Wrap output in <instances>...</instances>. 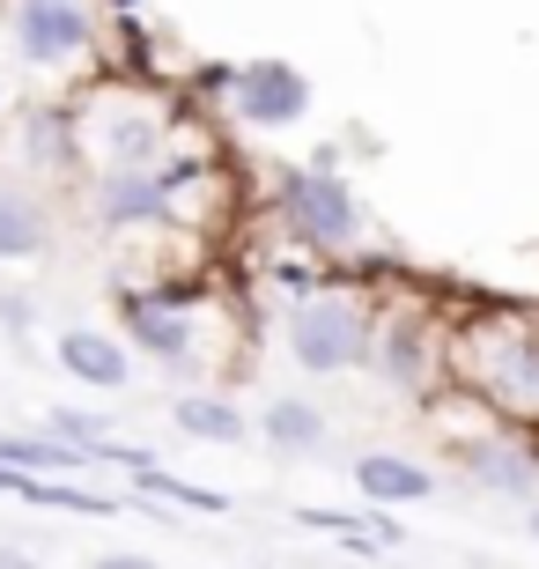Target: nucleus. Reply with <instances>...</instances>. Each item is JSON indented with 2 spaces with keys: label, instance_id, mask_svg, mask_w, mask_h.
I'll return each instance as SVG.
<instances>
[{
  "label": "nucleus",
  "instance_id": "obj_1",
  "mask_svg": "<svg viewBox=\"0 0 539 569\" xmlns=\"http://www.w3.org/2000/svg\"><path fill=\"white\" fill-rule=\"evenodd\" d=\"M451 348H458V378H473L502 415L539 422V318H480Z\"/></svg>",
  "mask_w": 539,
  "mask_h": 569
},
{
  "label": "nucleus",
  "instance_id": "obj_2",
  "mask_svg": "<svg viewBox=\"0 0 539 569\" xmlns=\"http://www.w3.org/2000/svg\"><path fill=\"white\" fill-rule=\"evenodd\" d=\"M370 340H377V318H370L362 296L311 289V296H296L281 348H289L296 370H311V378H340V370H362V362H370Z\"/></svg>",
  "mask_w": 539,
  "mask_h": 569
},
{
  "label": "nucleus",
  "instance_id": "obj_3",
  "mask_svg": "<svg viewBox=\"0 0 539 569\" xmlns=\"http://www.w3.org/2000/svg\"><path fill=\"white\" fill-rule=\"evenodd\" d=\"M281 222L311 252H355L362 244V200L332 170V148H318L303 170H281Z\"/></svg>",
  "mask_w": 539,
  "mask_h": 569
},
{
  "label": "nucleus",
  "instance_id": "obj_4",
  "mask_svg": "<svg viewBox=\"0 0 539 569\" xmlns=\"http://www.w3.org/2000/svg\"><path fill=\"white\" fill-rule=\"evenodd\" d=\"M8 38L30 74H74L97 52V8L89 0H8Z\"/></svg>",
  "mask_w": 539,
  "mask_h": 569
},
{
  "label": "nucleus",
  "instance_id": "obj_5",
  "mask_svg": "<svg viewBox=\"0 0 539 569\" xmlns=\"http://www.w3.org/2000/svg\"><path fill=\"white\" fill-rule=\"evenodd\" d=\"M229 111L244 119V127L273 133V127H296L303 111H311V74L296 60H244L229 74Z\"/></svg>",
  "mask_w": 539,
  "mask_h": 569
},
{
  "label": "nucleus",
  "instance_id": "obj_6",
  "mask_svg": "<svg viewBox=\"0 0 539 569\" xmlns=\"http://www.w3.org/2000/svg\"><path fill=\"white\" fill-rule=\"evenodd\" d=\"M370 362L377 378L392 385V392H421L436 378V326L421 303H392V311L377 318V340H370Z\"/></svg>",
  "mask_w": 539,
  "mask_h": 569
},
{
  "label": "nucleus",
  "instance_id": "obj_7",
  "mask_svg": "<svg viewBox=\"0 0 539 569\" xmlns=\"http://www.w3.org/2000/svg\"><path fill=\"white\" fill-rule=\"evenodd\" d=\"M89 208L104 230H156V222H170V186L156 178V163H104Z\"/></svg>",
  "mask_w": 539,
  "mask_h": 569
},
{
  "label": "nucleus",
  "instance_id": "obj_8",
  "mask_svg": "<svg viewBox=\"0 0 539 569\" xmlns=\"http://www.w3.org/2000/svg\"><path fill=\"white\" fill-rule=\"evenodd\" d=\"M170 141V127L141 104H97L82 119V156L89 163H156Z\"/></svg>",
  "mask_w": 539,
  "mask_h": 569
},
{
  "label": "nucleus",
  "instance_id": "obj_9",
  "mask_svg": "<svg viewBox=\"0 0 539 569\" xmlns=\"http://www.w3.org/2000/svg\"><path fill=\"white\" fill-rule=\"evenodd\" d=\"M119 318H126V340H141L156 362L192 370V311H178V303H163V296H148V289H126Z\"/></svg>",
  "mask_w": 539,
  "mask_h": 569
},
{
  "label": "nucleus",
  "instance_id": "obj_10",
  "mask_svg": "<svg viewBox=\"0 0 539 569\" xmlns=\"http://www.w3.org/2000/svg\"><path fill=\"white\" fill-rule=\"evenodd\" d=\"M466 481H473L480 496H510V503H532V488H539V459L525 451V443H496V437H480V443H466Z\"/></svg>",
  "mask_w": 539,
  "mask_h": 569
},
{
  "label": "nucleus",
  "instance_id": "obj_11",
  "mask_svg": "<svg viewBox=\"0 0 539 569\" xmlns=\"http://www.w3.org/2000/svg\"><path fill=\"white\" fill-rule=\"evenodd\" d=\"M60 370L74 385H89V392H126V378H133V362H126V348L111 333H97V326H74V333H60Z\"/></svg>",
  "mask_w": 539,
  "mask_h": 569
},
{
  "label": "nucleus",
  "instance_id": "obj_12",
  "mask_svg": "<svg viewBox=\"0 0 539 569\" xmlns=\"http://www.w3.org/2000/svg\"><path fill=\"white\" fill-rule=\"evenodd\" d=\"M355 488H362V503H421L436 488V473L429 466H415V459H399V451H362L355 459Z\"/></svg>",
  "mask_w": 539,
  "mask_h": 569
},
{
  "label": "nucleus",
  "instance_id": "obj_13",
  "mask_svg": "<svg viewBox=\"0 0 539 569\" xmlns=\"http://www.w3.org/2000/svg\"><path fill=\"white\" fill-rule=\"evenodd\" d=\"M52 244V214H44L38 192L22 186H0V267H22Z\"/></svg>",
  "mask_w": 539,
  "mask_h": 569
},
{
  "label": "nucleus",
  "instance_id": "obj_14",
  "mask_svg": "<svg viewBox=\"0 0 539 569\" xmlns=\"http://www.w3.org/2000/svg\"><path fill=\"white\" fill-rule=\"evenodd\" d=\"M170 422H178V437L192 443H244L251 422L237 415V400H214V392H178L170 400Z\"/></svg>",
  "mask_w": 539,
  "mask_h": 569
},
{
  "label": "nucleus",
  "instance_id": "obj_15",
  "mask_svg": "<svg viewBox=\"0 0 539 569\" xmlns=\"http://www.w3.org/2000/svg\"><path fill=\"white\" fill-rule=\"evenodd\" d=\"M22 141H30V163L38 170H60V163L82 156V119L60 111V104H38L30 119H22Z\"/></svg>",
  "mask_w": 539,
  "mask_h": 569
},
{
  "label": "nucleus",
  "instance_id": "obj_16",
  "mask_svg": "<svg viewBox=\"0 0 539 569\" xmlns=\"http://www.w3.org/2000/svg\"><path fill=\"white\" fill-rule=\"evenodd\" d=\"M0 466H16V473H82L89 451H74L67 437L38 429V437H16V429H0Z\"/></svg>",
  "mask_w": 539,
  "mask_h": 569
},
{
  "label": "nucleus",
  "instance_id": "obj_17",
  "mask_svg": "<svg viewBox=\"0 0 539 569\" xmlns=\"http://www.w3.org/2000/svg\"><path fill=\"white\" fill-rule=\"evenodd\" d=\"M133 488H141V496H156V503H170V510H200V518H222V510H229L222 488H200V481H186V473H163L156 459L133 466Z\"/></svg>",
  "mask_w": 539,
  "mask_h": 569
},
{
  "label": "nucleus",
  "instance_id": "obj_18",
  "mask_svg": "<svg viewBox=\"0 0 539 569\" xmlns=\"http://www.w3.org/2000/svg\"><path fill=\"white\" fill-rule=\"evenodd\" d=\"M267 443L273 451H318V443H326V415H318V400H267Z\"/></svg>",
  "mask_w": 539,
  "mask_h": 569
},
{
  "label": "nucleus",
  "instance_id": "obj_19",
  "mask_svg": "<svg viewBox=\"0 0 539 569\" xmlns=\"http://www.w3.org/2000/svg\"><path fill=\"white\" fill-rule=\"evenodd\" d=\"M44 429L67 437L74 451H89V466H97V451L111 443V422H104V415H89V407H44Z\"/></svg>",
  "mask_w": 539,
  "mask_h": 569
},
{
  "label": "nucleus",
  "instance_id": "obj_20",
  "mask_svg": "<svg viewBox=\"0 0 539 569\" xmlns=\"http://www.w3.org/2000/svg\"><path fill=\"white\" fill-rule=\"evenodd\" d=\"M267 281H273L281 296H289V303H296V296H311V289H326L318 259H273V267H267Z\"/></svg>",
  "mask_w": 539,
  "mask_h": 569
},
{
  "label": "nucleus",
  "instance_id": "obj_21",
  "mask_svg": "<svg viewBox=\"0 0 539 569\" xmlns=\"http://www.w3.org/2000/svg\"><path fill=\"white\" fill-rule=\"evenodd\" d=\"M229 74H237L229 60H208V67H192V89L200 97H229Z\"/></svg>",
  "mask_w": 539,
  "mask_h": 569
},
{
  "label": "nucleus",
  "instance_id": "obj_22",
  "mask_svg": "<svg viewBox=\"0 0 539 569\" xmlns=\"http://www.w3.org/2000/svg\"><path fill=\"white\" fill-rule=\"evenodd\" d=\"M0 326L8 333H30V296H0Z\"/></svg>",
  "mask_w": 539,
  "mask_h": 569
},
{
  "label": "nucleus",
  "instance_id": "obj_23",
  "mask_svg": "<svg viewBox=\"0 0 539 569\" xmlns=\"http://www.w3.org/2000/svg\"><path fill=\"white\" fill-rule=\"evenodd\" d=\"M111 8H119V16H133V8H141V0H111Z\"/></svg>",
  "mask_w": 539,
  "mask_h": 569
},
{
  "label": "nucleus",
  "instance_id": "obj_24",
  "mask_svg": "<svg viewBox=\"0 0 539 569\" xmlns=\"http://www.w3.org/2000/svg\"><path fill=\"white\" fill-rule=\"evenodd\" d=\"M0 127H8V89H0Z\"/></svg>",
  "mask_w": 539,
  "mask_h": 569
},
{
  "label": "nucleus",
  "instance_id": "obj_25",
  "mask_svg": "<svg viewBox=\"0 0 539 569\" xmlns=\"http://www.w3.org/2000/svg\"><path fill=\"white\" fill-rule=\"evenodd\" d=\"M532 532H539V503H532Z\"/></svg>",
  "mask_w": 539,
  "mask_h": 569
}]
</instances>
